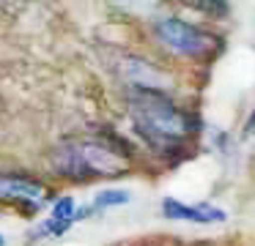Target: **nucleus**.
I'll use <instances>...</instances> for the list:
<instances>
[{
	"instance_id": "f257e3e1",
	"label": "nucleus",
	"mask_w": 255,
	"mask_h": 246,
	"mask_svg": "<svg viewBox=\"0 0 255 246\" xmlns=\"http://www.w3.org/2000/svg\"><path fill=\"white\" fill-rule=\"evenodd\" d=\"M127 101L134 131L156 153L170 156L173 151H181L198 131V118L189 109H184L181 104H176L167 93L127 90Z\"/></svg>"
},
{
	"instance_id": "f03ea898",
	"label": "nucleus",
	"mask_w": 255,
	"mask_h": 246,
	"mask_svg": "<svg viewBox=\"0 0 255 246\" xmlns=\"http://www.w3.org/2000/svg\"><path fill=\"white\" fill-rule=\"evenodd\" d=\"M55 172L69 180H85L94 178H116L129 169V151L121 145L118 137L107 140L105 134L96 137H77V140H66L63 145L55 148Z\"/></svg>"
},
{
	"instance_id": "7ed1b4c3",
	"label": "nucleus",
	"mask_w": 255,
	"mask_h": 246,
	"mask_svg": "<svg viewBox=\"0 0 255 246\" xmlns=\"http://www.w3.org/2000/svg\"><path fill=\"white\" fill-rule=\"evenodd\" d=\"M154 38L173 55H181V58H214L217 55V44L220 36L203 30L200 25L181 19V16H159L154 22Z\"/></svg>"
},
{
	"instance_id": "20e7f679",
	"label": "nucleus",
	"mask_w": 255,
	"mask_h": 246,
	"mask_svg": "<svg viewBox=\"0 0 255 246\" xmlns=\"http://www.w3.org/2000/svg\"><path fill=\"white\" fill-rule=\"evenodd\" d=\"M50 197V189L39 178L22 172H0V202L19 205L25 211H36Z\"/></svg>"
},
{
	"instance_id": "39448f33",
	"label": "nucleus",
	"mask_w": 255,
	"mask_h": 246,
	"mask_svg": "<svg viewBox=\"0 0 255 246\" xmlns=\"http://www.w3.org/2000/svg\"><path fill=\"white\" fill-rule=\"evenodd\" d=\"M162 213L167 219H176V222H192V224H214V222H225V211L214 205H187L181 200H173V197H165L162 200Z\"/></svg>"
},
{
	"instance_id": "423d86ee",
	"label": "nucleus",
	"mask_w": 255,
	"mask_h": 246,
	"mask_svg": "<svg viewBox=\"0 0 255 246\" xmlns=\"http://www.w3.org/2000/svg\"><path fill=\"white\" fill-rule=\"evenodd\" d=\"M124 202H129V194L121 189H105L99 191V194L94 197V202L88 205V213H96L102 211V208H113V205H124Z\"/></svg>"
},
{
	"instance_id": "0eeeda50",
	"label": "nucleus",
	"mask_w": 255,
	"mask_h": 246,
	"mask_svg": "<svg viewBox=\"0 0 255 246\" xmlns=\"http://www.w3.org/2000/svg\"><path fill=\"white\" fill-rule=\"evenodd\" d=\"M0 246H6V238H3V235H0Z\"/></svg>"
},
{
	"instance_id": "6e6552de",
	"label": "nucleus",
	"mask_w": 255,
	"mask_h": 246,
	"mask_svg": "<svg viewBox=\"0 0 255 246\" xmlns=\"http://www.w3.org/2000/svg\"><path fill=\"white\" fill-rule=\"evenodd\" d=\"M140 246H159V244H140Z\"/></svg>"
}]
</instances>
